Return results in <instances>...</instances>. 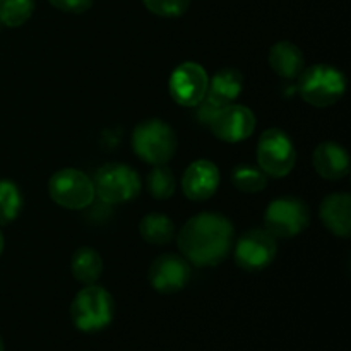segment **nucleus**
<instances>
[{
	"label": "nucleus",
	"mask_w": 351,
	"mask_h": 351,
	"mask_svg": "<svg viewBox=\"0 0 351 351\" xmlns=\"http://www.w3.org/2000/svg\"><path fill=\"white\" fill-rule=\"evenodd\" d=\"M177 242L189 263L199 267L218 266L232 250L233 225L218 213H201L182 226Z\"/></svg>",
	"instance_id": "nucleus-1"
},
{
	"label": "nucleus",
	"mask_w": 351,
	"mask_h": 351,
	"mask_svg": "<svg viewBox=\"0 0 351 351\" xmlns=\"http://www.w3.org/2000/svg\"><path fill=\"white\" fill-rule=\"evenodd\" d=\"M298 93L302 99L315 108H326L343 98L346 79L341 71L328 64H315L298 75Z\"/></svg>",
	"instance_id": "nucleus-2"
},
{
	"label": "nucleus",
	"mask_w": 351,
	"mask_h": 351,
	"mask_svg": "<svg viewBox=\"0 0 351 351\" xmlns=\"http://www.w3.org/2000/svg\"><path fill=\"white\" fill-rule=\"evenodd\" d=\"M115 315L113 298L105 288L88 285L74 297L71 317L75 328L82 332H96L110 326Z\"/></svg>",
	"instance_id": "nucleus-3"
},
{
	"label": "nucleus",
	"mask_w": 351,
	"mask_h": 351,
	"mask_svg": "<svg viewBox=\"0 0 351 351\" xmlns=\"http://www.w3.org/2000/svg\"><path fill=\"white\" fill-rule=\"evenodd\" d=\"M134 153L149 165H167L177 151V136L168 123L160 119L141 122L132 132Z\"/></svg>",
	"instance_id": "nucleus-4"
},
{
	"label": "nucleus",
	"mask_w": 351,
	"mask_h": 351,
	"mask_svg": "<svg viewBox=\"0 0 351 351\" xmlns=\"http://www.w3.org/2000/svg\"><path fill=\"white\" fill-rule=\"evenodd\" d=\"M311 223V211L302 199L287 197L274 199L264 213V226L274 239H291L304 232Z\"/></svg>",
	"instance_id": "nucleus-5"
},
{
	"label": "nucleus",
	"mask_w": 351,
	"mask_h": 351,
	"mask_svg": "<svg viewBox=\"0 0 351 351\" xmlns=\"http://www.w3.org/2000/svg\"><path fill=\"white\" fill-rule=\"evenodd\" d=\"M95 192L103 202L122 204L139 195L143 182L134 168L122 163H108L95 177Z\"/></svg>",
	"instance_id": "nucleus-6"
},
{
	"label": "nucleus",
	"mask_w": 351,
	"mask_h": 351,
	"mask_svg": "<svg viewBox=\"0 0 351 351\" xmlns=\"http://www.w3.org/2000/svg\"><path fill=\"white\" fill-rule=\"evenodd\" d=\"M257 161L261 170L269 177H287L297 163V151L288 134L281 129L263 132L257 144Z\"/></svg>",
	"instance_id": "nucleus-7"
},
{
	"label": "nucleus",
	"mask_w": 351,
	"mask_h": 351,
	"mask_svg": "<svg viewBox=\"0 0 351 351\" xmlns=\"http://www.w3.org/2000/svg\"><path fill=\"white\" fill-rule=\"evenodd\" d=\"M48 194L65 209H84L95 201V184L82 171L64 168L48 180Z\"/></svg>",
	"instance_id": "nucleus-8"
},
{
	"label": "nucleus",
	"mask_w": 351,
	"mask_h": 351,
	"mask_svg": "<svg viewBox=\"0 0 351 351\" xmlns=\"http://www.w3.org/2000/svg\"><path fill=\"white\" fill-rule=\"evenodd\" d=\"M278 252L276 239L267 230L254 228L243 233L235 245V263L243 271H261L269 266Z\"/></svg>",
	"instance_id": "nucleus-9"
},
{
	"label": "nucleus",
	"mask_w": 351,
	"mask_h": 351,
	"mask_svg": "<svg viewBox=\"0 0 351 351\" xmlns=\"http://www.w3.org/2000/svg\"><path fill=\"white\" fill-rule=\"evenodd\" d=\"M208 74L195 62L180 64L170 75V95L178 105L195 106L204 99L208 91Z\"/></svg>",
	"instance_id": "nucleus-10"
},
{
	"label": "nucleus",
	"mask_w": 351,
	"mask_h": 351,
	"mask_svg": "<svg viewBox=\"0 0 351 351\" xmlns=\"http://www.w3.org/2000/svg\"><path fill=\"white\" fill-rule=\"evenodd\" d=\"M147 280L160 293H177L191 280V267L184 257L177 254H163L151 264Z\"/></svg>",
	"instance_id": "nucleus-11"
},
{
	"label": "nucleus",
	"mask_w": 351,
	"mask_h": 351,
	"mask_svg": "<svg viewBox=\"0 0 351 351\" xmlns=\"http://www.w3.org/2000/svg\"><path fill=\"white\" fill-rule=\"evenodd\" d=\"M215 137L225 143H240L252 136L256 129V115L247 106H223L209 123Z\"/></svg>",
	"instance_id": "nucleus-12"
},
{
	"label": "nucleus",
	"mask_w": 351,
	"mask_h": 351,
	"mask_svg": "<svg viewBox=\"0 0 351 351\" xmlns=\"http://www.w3.org/2000/svg\"><path fill=\"white\" fill-rule=\"evenodd\" d=\"M219 170L213 161L197 160L191 163L182 177V189L191 201H206L218 191Z\"/></svg>",
	"instance_id": "nucleus-13"
},
{
	"label": "nucleus",
	"mask_w": 351,
	"mask_h": 351,
	"mask_svg": "<svg viewBox=\"0 0 351 351\" xmlns=\"http://www.w3.org/2000/svg\"><path fill=\"white\" fill-rule=\"evenodd\" d=\"M314 168L326 180H341L350 171V156L338 143H321L314 151Z\"/></svg>",
	"instance_id": "nucleus-14"
},
{
	"label": "nucleus",
	"mask_w": 351,
	"mask_h": 351,
	"mask_svg": "<svg viewBox=\"0 0 351 351\" xmlns=\"http://www.w3.org/2000/svg\"><path fill=\"white\" fill-rule=\"evenodd\" d=\"M319 216L326 228L336 237L351 235V197L348 194H331L321 202Z\"/></svg>",
	"instance_id": "nucleus-15"
},
{
	"label": "nucleus",
	"mask_w": 351,
	"mask_h": 351,
	"mask_svg": "<svg viewBox=\"0 0 351 351\" xmlns=\"http://www.w3.org/2000/svg\"><path fill=\"white\" fill-rule=\"evenodd\" d=\"M243 89V75L242 72L233 67L221 69L216 72L208 81V91L204 98L218 105L219 108L228 106L239 98V95Z\"/></svg>",
	"instance_id": "nucleus-16"
},
{
	"label": "nucleus",
	"mask_w": 351,
	"mask_h": 351,
	"mask_svg": "<svg viewBox=\"0 0 351 351\" xmlns=\"http://www.w3.org/2000/svg\"><path fill=\"white\" fill-rule=\"evenodd\" d=\"M269 65L280 77L295 79L304 71L305 58L297 45L278 41L269 50Z\"/></svg>",
	"instance_id": "nucleus-17"
},
{
	"label": "nucleus",
	"mask_w": 351,
	"mask_h": 351,
	"mask_svg": "<svg viewBox=\"0 0 351 351\" xmlns=\"http://www.w3.org/2000/svg\"><path fill=\"white\" fill-rule=\"evenodd\" d=\"M72 276L82 285H95L103 273V259L95 249L82 247L75 250L71 261Z\"/></svg>",
	"instance_id": "nucleus-18"
},
{
	"label": "nucleus",
	"mask_w": 351,
	"mask_h": 351,
	"mask_svg": "<svg viewBox=\"0 0 351 351\" xmlns=\"http://www.w3.org/2000/svg\"><path fill=\"white\" fill-rule=\"evenodd\" d=\"M139 232L151 245H167L175 237V223L163 213H151L141 219Z\"/></svg>",
	"instance_id": "nucleus-19"
},
{
	"label": "nucleus",
	"mask_w": 351,
	"mask_h": 351,
	"mask_svg": "<svg viewBox=\"0 0 351 351\" xmlns=\"http://www.w3.org/2000/svg\"><path fill=\"white\" fill-rule=\"evenodd\" d=\"M23 209V194L10 180H0V225H9Z\"/></svg>",
	"instance_id": "nucleus-20"
},
{
	"label": "nucleus",
	"mask_w": 351,
	"mask_h": 351,
	"mask_svg": "<svg viewBox=\"0 0 351 351\" xmlns=\"http://www.w3.org/2000/svg\"><path fill=\"white\" fill-rule=\"evenodd\" d=\"M36 0H0V23L19 27L33 16Z\"/></svg>",
	"instance_id": "nucleus-21"
},
{
	"label": "nucleus",
	"mask_w": 351,
	"mask_h": 351,
	"mask_svg": "<svg viewBox=\"0 0 351 351\" xmlns=\"http://www.w3.org/2000/svg\"><path fill=\"white\" fill-rule=\"evenodd\" d=\"M232 182L239 191L247 192V194H256V192L264 191L267 184L266 173L259 168L249 167V165H240L233 170Z\"/></svg>",
	"instance_id": "nucleus-22"
},
{
	"label": "nucleus",
	"mask_w": 351,
	"mask_h": 351,
	"mask_svg": "<svg viewBox=\"0 0 351 351\" xmlns=\"http://www.w3.org/2000/svg\"><path fill=\"white\" fill-rule=\"evenodd\" d=\"M147 191L154 199H170L175 192V177L171 170L165 165H156L147 175Z\"/></svg>",
	"instance_id": "nucleus-23"
},
{
	"label": "nucleus",
	"mask_w": 351,
	"mask_h": 351,
	"mask_svg": "<svg viewBox=\"0 0 351 351\" xmlns=\"http://www.w3.org/2000/svg\"><path fill=\"white\" fill-rule=\"evenodd\" d=\"M149 12L160 17H180L191 7V0H143Z\"/></svg>",
	"instance_id": "nucleus-24"
},
{
	"label": "nucleus",
	"mask_w": 351,
	"mask_h": 351,
	"mask_svg": "<svg viewBox=\"0 0 351 351\" xmlns=\"http://www.w3.org/2000/svg\"><path fill=\"white\" fill-rule=\"evenodd\" d=\"M55 9L69 14H82L91 9L93 0H48Z\"/></svg>",
	"instance_id": "nucleus-25"
},
{
	"label": "nucleus",
	"mask_w": 351,
	"mask_h": 351,
	"mask_svg": "<svg viewBox=\"0 0 351 351\" xmlns=\"http://www.w3.org/2000/svg\"><path fill=\"white\" fill-rule=\"evenodd\" d=\"M197 112H195V117H197V120L201 123H206V125H209V123L213 122V119H215L216 113L219 112V106L215 105L213 101H209L208 98L202 99L201 103H197Z\"/></svg>",
	"instance_id": "nucleus-26"
},
{
	"label": "nucleus",
	"mask_w": 351,
	"mask_h": 351,
	"mask_svg": "<svg viewBox=\"0 0 351 351\" xmlns=\"http://www.w3.org/2000/svg\"><path fill=\"white\" fill-rule=\"evenodd\" d=\"M2 250H3V235L2 232H0V254H2Z\"/></svg>",
	"instance_id": "nucleus-27"
},
{
	"label": "nucleus",
	"mask_w": 351,
	"mask_h": 351,
	"mask_svg": "<svg viewBox=\"0 0 351 351\" xmlns=\"http://www.w3.org/2000/svg\"><path fill=\"white\" fill-rule=\"evenodd\" d=\"M0 351H3V341H2V338H0Z\"/></svg>",
	"instance_id": "nucleus-28"
}]
</instances>
